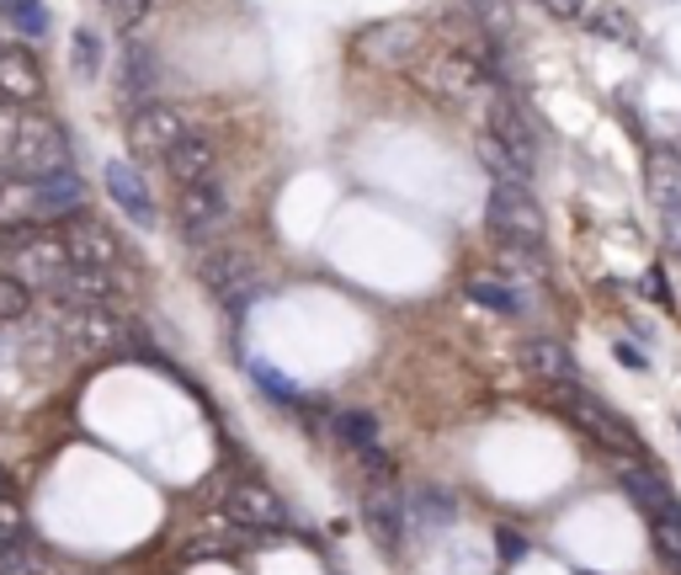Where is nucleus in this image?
I'll use <instances>...</instances> for the list:
<instances>
[{
	"label": "nucleus",
	"mask_w": 681,
	"mask_h": 575,
	"mask_svg": "<svg viewBox=\"0 0 681 575\" xmlns=\"http://www.w3.org/2000/svg\"><path fill=\"white\" fill-rule=\"evenodd\" d=\"M59 240H64V250H70V261H75V267H102V272H118V267H122L118 235H113L102 219H91V213H70Z\"/></svg>",
	"instance_id": "nucleus-11"
},
{
	"label": "nucleus",
	"mask_w": 681,
	"mask_h": 575,
	"mask_svg": "<svg viewBox=\"0 0 681 575\" xmlns=\"http://www.w3.org/2000/svg\"><path fill=\"white\" fill-rule=\"evenodd\" d=\"M521 368L538 373V378L554 384V389H570V384L580 378V363L570 357V347L554 341V336H532V341H521Z\"/></svg>",
	"instance_id": "nucleus-15"
},
{
	"label": "nucleus",
	"mask_w": 681,
	"mask_h": 575,
	"mask_svg": "<svg viewBox=\"0 0 681 575\" xmlns=\"http://www.w3.org/2000/svg\"><path fill=\"white\" fill-rule=\"evenodd\" d=\"M250 378H256V384H261V389H267L278 406H304V389H298L293 378H282L278 368H267V363H250Z\"/></svg>",
	"instance_id": "nucleus-30"
},
{
	"label": "nucleus",
	"mask_w": 681,
	"mask_h": 575,
	"mask_svg": "<svg viewBox=\"0 0 681 575\" xmlns=\"http://www.w3.org/2000/svg\"><path fill=\"white\" fill-rule=\"evenodd\" d=\"M5 485H11V474H5V463H0V495H5Z\"/></svg>",
	"instance_id": "nucleus-41"
},
{
	"label": "nucleus",
	"mask_w": 681,
	"mask_h": 575,
	"mask_svg": "<svg viewBox=\"0 0 681 575\" xmlns=\"http://www.w3.org/2000/svg\"><path fill=\"white\" fill-rule=\"evenodd\" d=\"M543 11L560 22H575V16H586V0H543Z\"/></svg>",
	"instance_id": "nucleus-38"
},
{
	"label": "nucleus",
	"mask_w": 681,
	"mask_h": 575,
	"mask_svg": "<svg viewBox=\"0 0 681 575\" xmlns=\"http://www.w3.org/2000/svg\"><path fill=\"white\" fill-rule=\"evenodd\" d=\"M70 267H75V261H70V250H64L59 235H43L38 230V235H27V240L11 246V278H22L33 293H38V288L48 293Z\"/></svg>",
	"instance_id": "nucleus-5"
},
{
	"label": "nucleus",
	"mask_w": 681,
	"mask_h": 575,
	"mask_svg": "<svg viewBox=\"0 0 681 575\" xmlns=\"http://www.w3.org/2000/svg\"><path fill=\"white\" fill-rule=\"evenodd\" d=\"M474 155H480V165L490 171V176H495V181H501V187H527V181H532V171H527V165H521L517 155H512V150L495 139V133H480Z\"/></svg>",
	"instance_id": "nucleus-24"
},
{
	"label": "nucleus",
	"mask_w": 681,
	"mask_h": 575,
	"mask_svg": "<svg viewBox=\"0 0 681 575\" xmlns=\"http://www.w3.org/2000/svg\"><path fill=\"white\" fill-rule=\"evenodd\" d=\"M0 575H48L43 571V560L33 554V549H0Z\"/></svg>",
	"instance_id": "nucleus-35"
},
{
	"label": "nucleus",
	"mask_w": 681,
	"mask_h": 575,
	"mask_svg": "<svg viewBox=\"0 0 681 575\" xmlns=\"http://www.w3.org/2000/svg\"><path fill=\"white\" fill-rule=\"evenodd\" d=\"M11 171H22V176H33V181H48V176L70 171L64 133L54 124H43V118H27V124H22V144H16V155H11Z\"/></svg>",
	"instance_id": "nucleus-10"
},
{
	"label": "nucleus",
	"mask_w": 681,
	"mask_h": 575,
	"mask_svg": "<svg viewBox=\"0 0 681 575\" xmlns=\"http://www.w3.org/2000/svg\"><path fill=\"white\" fill-rule=\"evenodd\" d=\"M362 517H367V528L384 549H400L404 533H410V512H404V495L395 485H373L362 501Z\"/></svg>",
	"instance_id": "nucleus-14"
},
{
	"label": "nucleus",
	"mask_w": 681,
	"mask_h": 575,
	"mask_svg": "<svg viewBox=\"0 0 681 575\" xmlns=\"http://www.w3.org/2000/svg\"><path fill=\"white\" fill-rule=\"evenodd\" d=\"M43 219V203H38V181L22 176V171H0V235L5 230H27Z\"/></svg>",
	"instance_id": "nucleus-16"
},
{
	"label": "nucleus",
	"mask_w": 681,
	"mask_h": 575,
	"mask_svg": "<svg viewBox=\"0 0 681 575\" xmlns=\"http://www.w3.org/2000/svg\"><path fill=\"white\" fill-rule=\"evenodd\" d=\"M150 5H155V0H113V22H118L122 33H128V27H144V22H150Z\"/></svg>",
	"instance_id": "nucleus-37"
},
{
	"label": "nucleus",
	"mask_w": 681,
	"mask_h": 575,
	"mask_svg": "<svg viewBox=\"0 0 681 575\" xmlns=\"http://www.w3.org/2000/svg\"><path fill=\"white\" fill-rule=\"evenodd\" d=\"M213 165H219V144H213L208 133H198V128H192V133H187V139H181V144L165 155V171H171L181 187L208 181V176H213Z\"/></svg>",
	"instance_id": "nucleus-19"
},
{
	"label": "nucleus",
	"mask_w": 681,
	"mask_h": 575,
	"mask_svg": "<svg viewBox=\"0 0 681 575\" xmlns=\"http://www.w3.org/2000/svg\"><path fill=\"white\" fill-rule=\"evenodd\" d=\"M404 512H410V533L437 538L442 528H453V517H458V501L442 491V485H421V491L404 495Z\"/></svg>",
	"instance_id": "nucleus-18"
},
{
	"label": "nucleus",
	"mask_w": 681,
	"mask_h": 575,
	"mask_svg": "<svg viewBox=\"0 0 681 575\" xmlns=\"http://www.w3.org/2000/svg\"><path fill=\"white\" fill-rule=\"evenodd\" d=\"M480 81H484V64L474 54H442L426 70V85L437 91L442 102H463L469 91H480Z\"/></svg>",
	"instance_id": "nucleus-17"
},
{
	"label": "nucleus",
	"mask_w": 681,
	"mask_h": 575,
	"mask_svg": "<svg viewBox=\"0 0 681 575\" xmlns=\"http://www.w3.org/2000/svg\"><path fill=\"white\" fill-rule=\"evenodd\" d=\"M224 219H230V192H224L219 176L181 187V198H176V224H181L187 240H208V235H219Z\"/></svg>",
	"instance_id": "nucleus-8"
},
{
	"label": "nucleus",
	"mask_w": 681,
	"mask_h": 575,
	"mask_svg": "<svg viewBox=\"0 0 681 575\" xmlns=\"http://www.w3.org/2000/svg\"><path fill=\"white\" fill-rule=\"evenodd\" d=\"M655 203H660V230H666L671 250H681V181L655 187Z\"/></svg>",
	"instance_id": "nucleus-29"
},
{
	"label": "nucleus",
	"mask_w": 681,
	"mask_h": 575,
	"mask_svg": "<svg viewBox=\"0 0 681 575\" xmlns=\"http://www.w3.org/2000/svg\"><path fill=\"white\" fill-rule=\"evenodd\" d=\"M96 70H102V38L81 27V33H75V75H85V81H91Z\"/></svg>",
	"instance_id": "nucleus-34"
},
{
	"label": "nucleus",
	"mask_w": 681,
	"mask_h": 575,
	"mask_svg": "<svg viewBox=\"0 0 681 575\" xmlns=\"http://www.w3.org/2000/svg\"><path fill=\"white\" fill-rule=\"evenodd\" d=\"M38 203H43V219H70V213H81L85 203V181L75 176V171H59V176H48V181H38Z\"/></svg>",
	"instance_id": "nucleus-23"
},
{
	"label": "nucleus",
	"mask_w": 681,
	"mask_h": 575,
	"mask_svg": "<svg viewBox=\"0 0 681 575\" xmlns=\"http://www.w3.org/2000/svg\"><path fill=\"white\" fill-rule=\"evenodd\" d=\"M591 33H597V38L634 43V22H629V11H597V16H591Z\"/></svg>",
	"instance_id": "nucleus-33"
},
{
	"label": "nucleus",
	"mask_w": 681,
	"mask_h": 575,
	"mask_svg": "<svg viewBox=\"0 0 681 575\" xmlns=\"http://www.w3.org/2000/svg\"><path fill=\"white\" fill-rule=\"evenodd\" d=\"M113 298H118V278L102 272V267H70L59 283L48 288L54 315H64V309H85V304H113Z\"/></svg>",
	"instance_id": "nucleus-13"
},
{
	"label": "nucleus",
	"mask_w": 681,
	"mask_h": 575,
	"mask_svg": "<svg viewBox=\"0 0 681 575\" xmlns=\"http://www.w3.org/2000/svg\"><path fill=\"white\" fill-rule=\"evenodd\" d=\"M618 480H623V491H629V501L639 506L644 517H649V512H660L666 501H677V495H671V485H666V474H655V469H644L639 458H629Z\"/></svg>",
	"instance_id": "nucleus-22"
},
{
	"label": "nucleus",
	"mask_w": 681,
	"mask_h": 575,
	"mask_svg": "<svg viewBox=\"0 0 681 575\" xmlns=\"http://www.w3.org/2000/svg\"><path fill=\"white\" fill-rule=\"evenodd\" d=\"M649 543L681 575V501H666L660 512H649Z\"/></svg>",
	"instance_id": "nucleus-25"
},
{
	"label": "nucleus",
	"mask_w": 681,
	"mask_h": 575,
	"mask_svg": "<svg viewBox=\"0 0 681 575\" xmlns=\"http://www.w3.org/2000/svg\"><path fill=\"white\" fill-rule=\"evenodd\" d=\"M484 219L495 230V240L506 250H543V208L532 203L527 187H490V203H484Z\"/></svg>",
	"instance_id": "nucleus-1"
},
{
	"label": "nucleus",
	"mask_w": 681,
	"mask_h": 575,
	"mask_svg": "<svg viewBox=\"0 0 681 575\" xmlns=\"http://www.w3.org/2000/svg\"><path fill=\"white\" fill-rule=\"evenodd\" d=\"M107 192L118 198V208L139 224V230H155V203H150V192H144V181H139V171H128L122 161L107 165Z\"/></svg>",
	"instance_id": "nucleus-21"
},
{
	"label": "nucleus",
	"mask_w": 681,
	"mask_h": 575,
	"mask_svg": "<svg viewBox=\"0 0 681 575\" xmlns=\"http://www.w3.org/2000/svg\"><path fill=\"white\" fill-rule=\"evenodd\" d=\"M198 272H202V283L213 288V298H224L230 309H245L256 298V261L245 250H235V246L208 250L198 261Z\"/></svg>",
	"instance_id": "nucleus-7"
},
{
	"label": "nucleus",
	"mask_w": 681,
	"mask_h": 575,
	"mask_svg": "<svg viewBox=\"0 0 681 575\" xmlns=\"http://www.w3.org/2000/svg\"><path fill=\"white\" fill-rule=\"evenodd\" d=\"M644 293H649V298H660V304H671V288H666V278H660V267L644 278Z\"/></svg>",
	"instance_id": "nucleus-40"
},
{
	"label": "nucleus",
	"mask_w": 681,
	"mask_h": 575,
	"mask_svg": "<svg viewBox=\"0 0 681 575\" xmlns=\"http://www.w3.org/2000/svg\"><path fill=\"white\" fill-rule=\"evenodd\" d=\"M22 124H27V118H22L16 107H5V102H0V171L11 165L16 144H22Z\"/></svg>",
	"instance_id": "nucleus-32"
},
{
	"label": "nucleus",
	"mask_w": 681,
	"mask_h": 575,
	"mask_svg": "<svg viewBox=\"0 0 681 575\" xmlns=\"http://www.w3.org/2000/svg\"><path fill=\"white\" fill-rule=\"evenodd\" d=\"M484 133H495V139H501V144H506V150H512L527 171L538 165V139H532L527 118H521L512 102H490V128H484Z\"/></svg>",
	"instance_id": "nucleus-20"
},
{
	"label": "nucleus",
	"mask_w": 681,
	"mask_h": 575,
	"mask_svg": "<svg viewBox=\"0 0 681 575\" xmlns=\"http://www.w3.org/2000/svg\"><path fill=\"white\" fill-rule=\"evenodd\" d=\"M27 315H33V288L0 272V326H27Z\"/></svg>",
	"instance_id": "nucleus-28"
},
{
	"label": "nucleus",
	"mask_w": 681,
	"mask_h": 575,
	"mask_svg": "<svg viewBox=\"0 0 681 575\" xmlns=\"http://www.w3.org/2000/svg\"><path fill=\"white\" fill-rule=\"evenodd\" d=\"M330 432L347 443L352 453H367V448H384V432H378V415L367 411H336L330 415Z\"/></svg>",
	"instance_id": "nucleus-27"
},
{
	"label": "nucleus",
	"mask_w": 681,
	"mask_h": 575,
	"mask_svg": "<svg viewBox=\"0 0 681 575\" xmlns=\"http://www.w3.org/2000/svg\"><path fill=\"white\" fill-rule=\"evenodd\" d=\"M48 96V81H43V64L33 59V48L22 43H0V102L16 107V113H33Z\"/></svg>",
	"instance_id": "nucleus-9"
},
{
	"label": "nucleus",
	"mask_w": 681,
	"mask_h": 575,
	"mask_svg": "<svg viewBox=\"0 0 681 575\" xmlns=\"http://www.w3.org/2000/svg\"><path fill=\"white\" fill-rule=\"evenodd\" d=\"M54 326H59V341H64L70 357H107V352H118V341H122V320L113 315V304L64 309Z\"/></svg>",
	"instance_id": "nucleus-3"
},
{
	"label": "nucleus",
	"mask_w": 681,
	"mask_h": 575,
	"mask_svg": "<svg viewBox=\"0 0 681 575\" xmlns=\"http://www.w3.org/2000/svg\"><path fill=\"white\" fill-rule=\"evenodd\" d=\"M187 133H192L187 113L171 107V102H139V107L128 113V144H133L139 155H161L165 161Z\"/></svg>",
	"instance_id": "nucleus-4"
},
{
	"label": "nucleus",
	"mask_w": 681,
	"mask_h": 575,
	"mask_svg": "<svg viewBox=\"0 0 681 575\" xmlns=\"http://www.w3.org/2000/svg\"><path fill=\"white\" fill-rule=\"evenodd\" d=\"M27 533V512H22V501L16 495H0V549H16Z\"/></svg>",
	"instance_id": "nucleus-31"
},
{
	"label": "nucleus",
	"mask_w": 681,
	"mask_h": 575,
	"mask_svg": "<svg viewBox=\"0 0 681 575\" xmlns=\"http://www.w3.org/2000/svg\"><path fill=\"white\" fill-rule=\"evenodd\" d=\"M469 298H474L480 309H490V315H506V320L527 315V293L512 283H495V278H474V283H469Z\"/></svg>",
	"instance_id": "nucleus-26"
},
{
	"label": "nucleus",
	"mask_w": 681,
	"mask_h": 575,
	"mask_svg": "<svg viewBox=\"0 0 681 575\" xmlns=\"http://www.w3.org/2000/svg\"><path fill=\"white\" fill-rule=\"evenodd\" d=\"M618 363H623V368H634V373H644V368H649V357H644V352L634 347V341H618Z\"/></svg>",
	"instance_id": "nucleus-39"
},
{
	"label": "nucleus",
	"mask_w": 681,
	"mask_h": 575,
	"mask_svg": "<svg viewBox=\"0 0 681 575\" xmlns=\"http://www.w3.org/2000/svg\"><path fill=\"white\" fill-rule=\"evenodd\" d=\"M224 517L245 528V533H282L287 528V506L278 501L272 485H256V480H245L235 491L224 495Z\"/></svg>",
	"instance_id": "nucleus-12"
},
{
	"label": "nucleus",
	"mask_w": 681,
	"mask_h": 575,
	"mask_svg": "<svg viewBox=\"0 0 681 575\" xmlns=\"http://www.w3.org/2000/svg\"><path fill=\"white\" fill-rule=\"evenodd\" d=\"M362 64H384V70H395L404 59H415V48H421V22H410V16H384V22H373V27H362L357 38H352Z\"/></svg>",
	"instance_id": "nucleus-6"
},
{
	"label": "nucleus",
	"mask_w": 681,
	"mask_h": 575,
	"mask_svg": "<svg viewBox=\"0 0 681 575\" xmlns=\"http://www.w3.org/2000/svg\"><path fill=\"white\" fill-rule=\"evenodd\" d=\"M469 5H474V16H480L484 27H495V33L512 27V0H469Z\"/></svg>",
	"instance_id": "nucleus-36"
},
{
	"label": "nucleus",
	"mask_w": 681,
	"mask_h": 575,
	"mask_svg": "<svg viewBox=\"0 0 681 575\" xmlns=\"http://www.w3.org/2000/svg\"><path fill=\"white\" fill-rule=\"evenodd\" d=\"M560 406H564V415H570L580 432H591L607 453H623V463H629V458H639V448H644L639 432L612 411V406H601L597 395H586V389H564Z\"/></svg>",
	"instance_id": "nucleus-2"
}]
</instances>
